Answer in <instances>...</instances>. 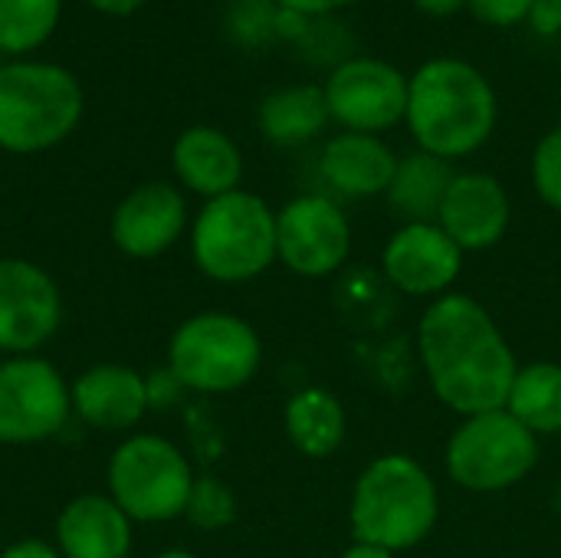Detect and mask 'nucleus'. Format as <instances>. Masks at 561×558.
Segmentation results:
<instances>
[{"label": "nucleus", "mask_w": 561, "mask_h": 558, "mask_svg": "<svg viewBox=\"0 0 561 558\" xmlns=\"http://www.w3.org/2000/svg\"><path fill=\"white\" fill-rule=\"evenodd\" d=\"M191 260L214 283H250L276 263V210L243 187L204 201L191 220Z\"/></svg>", "instance_id": "39448f33"}, {"label": "nucleus", "mask_w": 561, "mask_h": 558, "mask_svg": "<svg viewBox=\"0 0 561 558\" xmlns=\"http://www.w3.org/2000/svg\"><path fill=\"white\" fill-rule=\"evenodd\" d=\"M539 464V437L506 408L463 418L444 447L447 477L470 493H503Z\"/></svg>", "instance_id": "6e6552de"}, {"label": "nucleus", "mask_w": 561, "mask_h": 558, "mask_svg": "<svg viewBox=\"0 0 561 558\" xmlns=\"http://www.w3.org/2000/svg\"><path fill=\"white\" fill-rule=\"evenodd\" d=\"M184 520L201 533H224L237 523V497L217 477H197L187 497Z\"/></svg>", "instance_id": "393cba45"}, {"label": "nucleus", "mask_w": 561, "mask_h": 558, "mask_svg": "<svg viewBox=\"0 0 561 558\" xmlns=\"http://www.w3.org/2000/svg\"><path fill=\"white\" fill-rule=\"evenodd\" d=\"M85 3L105 16H131L138 7H145V0H85Z\"/></svg>", "instance_id": "7c9ffc66"}, {"label": "nucleus", "mask_w": 561, "mask_h": 558, "mask_svg": "<svg viewBox=\"0 0 561 558\" xmlns=\"http://www.w3.org/2000/svg\"><path fill=\"white\" fill-rule=\"evenodd\" d=\"M398 168V155L365 132H342L322 151V178L342 197H375L385 194Z\"/></svg>", "instance_id": "6ab92c4d"}, {"label": "nucleus", "mask_w": 561, "mask_h": 558, "mask_svg": "<svg viewBox=\"0 0 561 558\" xmlns=\"http://www.w3.org/2000/svg\"><path fill=\"white\" fill-rule=\"evenodd\" d=\"M154 558H201V556H194V553H187V549H164V553H158Z\"/></svg>", "instance_id": "72a5a7b5"}, {"label": "nucleus", "mask_w": 561, "mask_h": 558, "mask_svg": "<svg viewBox=\"0 0 561 558\" xmlns=\"http://www.w3.org/2000/svg\"><path fill=\"white\" fill-rule=\"evenodd\" d=\"M187 227L191 220L184 194L168 181H148L115 204L108 237L128 260H154L168 253Z\"/></svg>", "instance_id": "4468645a"}, {"label": "nucleus", "mask_w": 561, "mask_h": 558, "mask_svg": "<svg viewBox=\"0 0 561 558\" xmlns=\"http://www.w3.org/2000/svg\"><path fill=\"white\" fill-rule=\"evenodd\" d=\"M171 168L181 187L210 201L240 187L243 155L227 132L214 125H191L174 138Z\"/></svg>", "instance_id": "a211bd4d"}, {"label": "nucleus", "mask_w": 561, "mask_h": 558, "mask_svg": "<svg viewBox=\"0 0 561 558\" xmlns=\"http://www.w3.org/2000/svg\"><path fill=\"white\" fill-rule=\"evenodd\" d=\"M62 326V293L33 260L0 257V355H39Z\"/></svg>", "instance_id": "9b49d317"}, {"label": "nucleus", "mask_w": 561, "mask_h": 558, "mask_svg": "<svg viewBox=\"0 0 561 558\" xmlns=\"http://www.w3.org/2000/svg\"><path fill=\"white\" fill-rule=\"evenodd\" d=\"M283 428L289 444L309 460H329L348 437V411L329 388H302L286 401Z\"/></svg>", "instance_id": "aec40b11"}, {"label": "nucleus", "mask_w": 561, "mask_h": 558, "mask_svg": "<svg viewBox=\"0 0 561 558\" xmlns=\"http://www.w3.org/2000/svg\"><path fill=\"white\" fill-rule=\"evenodd\" d=\"M533 184L539 197L561 214V125L546 132L533 151Z\"/></svg>", "instance_id": "a878e982"}, {"label": "nucleus", "mask_w": 561, "mask_h": 558, "mask_svg": "<svg viewBox=\"0 0 561 558\" xmlns=\"http://www.w3.org/2000/svg\"><path fill=\"white\" fill-rule=\"evenodd\" d=\"M194 480L184 451L161 434H128L105 467V493L131 523L181 520Z\"/></svg>", "instance_id": "0eeeda50"}, {"label": "nucleus", "mask_w": 561, "mask_h": 558, "mask_svg": "<svg viewBox=\"0 0 561 558\" xmlns=\"http://www.w3.org/2000/svg\"><path fill=\"white\" fill-rule=\"evenodd\" d=\"M463 270V250L431 224H401L381 253V276L408 296H444Z\"/></svg>", "instance_id": "ddd939ff"}, {"label": "nucleus", "mask_w": 561, "mask_h": 558, "mask_svg": "<svg viewBox=\"0 0 561 558\" xmlns=\"http://www.w3.org/2000/svg\"><path fill=\"white\" fill-rule=\"evenodd\" d=\"M53 546L62 558H128L135 546V523L108 493H79L62 503Z\"/></svg>", "instance_id": "f3484780"}, {"label": "nucleus", "mask_w": 561, "mask_h": 558, "mask_svg": "<svg viewBox=\"0 0 561 558\" xmlns=\"http://www.w3.org/2000/svg\"><path fill=\"white\" fill-rule=\"evenodd\" d=\"M536 0H467L470 13L486 23V26H519L529 20V10H533Z\"/></svg>", "instance_id": "bb28decb"}, {"label": "nucleus", "mask_w": 561, "mask_h": 558, "mask_svg": "<svg viewBox=\"0 0 561 558\" xmlns=\"http://www.w3.org/2000/svg\"><path fill=\"white\" fill-rule=\"evenodd\" d=\"M539 36H556L561 30V0H536L526 20Z\"/></svg>", "instance_id": "cd10ccee"}, {"label": "nucleus", "mask_w": 561, "mask_h": 558, "mask_svg": "<svg viewBox=\"0 0 561 558\" xmlns=\"http://www.w3.org/2000/svg\"><path fill=\"white\" fill-rule=\"evenodd\" d=\"M352 3H362V0H279L283 10H293L299 16H322V13H332V10H342Z\"/></svg>", "instance_id": "c756f323"}, {"label": "nucleus", "mask_w": 561, "mask_h": 558, "mask_svg": "<svg viewBox=\"0 0 561 558\" xmlns=\"http://www.w3.org/2000/svg\"><path fill=\"white\" fill-rule=\"evenodd\" d=\"M82 86L56 62L0 66V148L39 155L62 145L82 118Z\"/></svg>", "instance_id": "20e7f679"}, {"label": "nucleus", "mask_w": 561, "mask_h": 558, "mask_svg": "<svg viewBox=\"0 0 561 558\" xmlns=\"http://www.w3.org/2000/svg\"><path fill=\"white\" fill-rule=\"evenodd\" d=\"M437 516V483L408 454H385L371 460L352 487L348 523L355 543L398 556L421 546L434 533Z\"/></svg>", "instance_id": "7ed1b4c3"}, {"label": "nucleus", "mask_w": 561, "mask_h": 558, "mask_svg": "<svg viewBox=\"0 0 561 558\" xmlns=\"http://www.w3.org/2000/svg\"><path fill=\"white\" fill-rule=\"evenodd\" d=\"M69 395H72V414L89 431H102V434H128L151 411L148 378L122 362L89 365L69 385Z\"/></svg>", "instance_id": "2eb2a0df"}, {"label": "nucleus", "mask_w": 561, "mask_h": 558, "mask_svg": "<svg viewBox=\"0 0 561 558\" xmlns=\"http://www.w3.org/2000/svg\"><path fill=\"white\" fill-rule=\"evenodd\" d=\"M510 220H513V204L503 181L483 171L457 174L437 214L440 230L463 253L493 250L506 237Z\"/></svg>", "instance_id": "dca6fc26"}, {"label": "nucleus", "mask_w": 561, "mask_h": 558, "mask_svg": "<svg viewBox=\"0 0 561 558\" xmlns=\"http://www.w3.org/2000/svg\"><path fill=\"white\" fill-rule=\"evenodd\" d=\"M72 418L62 372L43 355L0 358V444L26 447L56 437Z\"/></svg>", "instance_id": "1a4fd4ad"}, {"label": "nucleus", "mask_w": 561, "mask_h": 558, "mask_svg": "<svg viewBox=\"0 0 561 558\" xmlns=\"http://www.w3.org/2000/svg\"><path fill=\"white\" fill-rule=\"evenodd\" d=\"M404 122L421 151L447 161L467 158L496 128V92L473 62L437 56L408 79Z\"/></svg>", "instance_id": "f03ea898"}, {"label": "nucleus", "mask_w": 561, "mask_h": 558, "mask_svg": "<svg viewBox=\"0 0 561 558\" xmlns=\"http://www.w3.org/2000/svg\"><path fill=\"white\" fill-rule=\"evenodd\" d=\"M352 253L348 214L325 194H299L276 210V260L296 276L339 273Z\"/></svg>", "instance_id": "9d476101"}, {"label": "nucleus", "mask_w": 561, "mask_h": 558, "mask_svg": "<svg viewBox=\"0 0 561 558\" xmlns=\"http://www.w3.org/2000/svg\"><path fill=\"white\" fill-rule=\"evenodd\" d=\"M62 13V0H0V53L26 56L39 49Z\"/></svg>", "instance_id": "b1692460"}, {"label": "nucleus", "mask_w": 561, "mask_h": 558, "mask_svg": "<svg viewBox=\"0 0 561 558\" xmlns=\"http://www.w3.org/2000/svg\"><path fill=\"white\" fill-rule=\"evenodd\" d=\"M454 178L457 171L450 168L447 158H437L417 148L414 155L398 158V168L385 197L404 224H431L437 220Z\"/></svg>", "instance_id": "412c9836"}, {"label": "nucleus", "mask_w": 561, "mask_h": 558, "mask_svg": "<svg viewBox=\"0 0 561 558\" xmlns=\"http://www.w3.org/2000/svg\"><path fill=\"white\" fill-rule=\"evenodd\" d=\"M417 358L440 405L460 418L506 408L519 372L503 329L467 293L431 299L417 326Z\"/></svg>", "instance_id": "f257e3e1"}, {"label": "nucleus", "mask_w": 561, "mask_h": 558, "mask_svg": "<svg viewBox=\"0 0 561 558\" xmlns=\"http://www.w3.org/2000/svg\"><path fill=\"white\" fill-rule=\"evenodd\" d=\"M339 558H398L394 553H388V549H378V546H365V543H352L345 553Z\"/></svg>", "instance_id": "473e14b6"}, {"label": "nucleus", "mask_w": 561, "mask_h": 558, "mask_svg": "<svg viewBox=\"0 0 561 558\" xmlns=\"http://www.w3.org/2000/svg\"><path fill=\"white\" fill-rule=\"evenodd\" d=\"M260 132L266 141L279 145V148H296L312 141L329 122V102H325V89L322 86H283L276 92H270L260 102L256 112Z\"/></svg>", "instance_id": "4be33fe9"}, {"label": "nucleus", "mask_w": 561, "mask_h": 558, "mask_svg": "<svg viewBox=\"0 0 561 558\" xmlns=\"http://www.w3.org/2000/svg\"><path fill=\"white\" fill-rule=\"evenodd\" d=\"M263 365L256 329L220 309L187 316L168 339V372L184 391L230 395L247 388Z\"/></svg>", "instance_id": "423d86ee"}, {"label": "nucleus", "mask_w": 561, "mask_h": 558, "mask_svg": "<svg viewBox=\"0 0 561 558\" xmlns=\"http://www.w3.org/2000/svg\"><path fill=\"white\" fill-rule=\"evenodd\" d=\"M325 89L329 115L345 132L378 135L408 115V76L375 56L345 59L332 69Z\"/></svg>", "instance_id": "f8f14e48"}, {"label": "nucleus", "mask_w": 561, "mask_h": 558, "mask_svg": "<svg viewBox=\"0 0 561 558\" xmlns=\"http://www.w3.org/2000/svg\"><path fill=\"white\" fill-rule=\"evenodd\" d=\"M414 7L427 16H450L460 7H467V0H414Z\"/></svg>", "instance_id": "2f4dec72"}, {"label": "nucleus", "mask_w": 561, "mask_h": 558, "mask_svg": "<svg viewBox=\"0 0 561 558\" xmlns=\"http://www.w3.org/2000/svg\"><path fill=\"white\" fill-rule=\"evenodd\" d=\"M0 558H62L59 556V549L53 546V543H46V539H16V543H10Z\"/></svg>", "instance_id": "c85d7f7f"}, {"label": "nucleus", "mask_w": 561, "mask_h": 558, "mask_svg": "<svg viewBox=\"0 0 561 558\" xmlns=\"http://www.w3.org/2000/svg\"><path fill=\"white\" fill-rule=\"evenodd\" d=\"M506 411L526 424L536 437L561 434V365L559 362H529L519 365L510 388Z\"/></svg>", "instance_id": "5701e85b"}]
</instances>
